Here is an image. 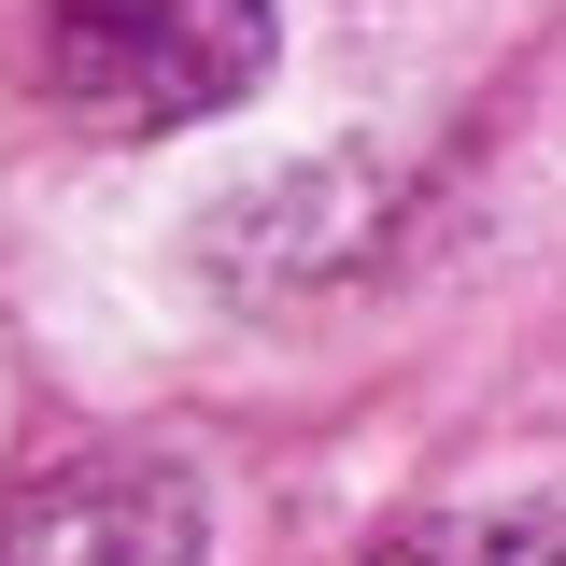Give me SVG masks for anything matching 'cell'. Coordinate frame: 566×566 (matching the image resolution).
Segmentation results:
<instances>
[{
	"instance_id": "cell-3",
	"label": "cell",
	"mask_w": 566,
	"mask_h": 566,
	"mask_svg": "<svg viewBox=\"0 0 566 566\" xmlns=\"http://www.w3.org/2000/svg\"><path fill=\"white\" fill-rule=\"evenodd\" d=\"M368 566H566V495H453L397 524Z\"/></svg>"
},
{
	"instance_id": "cell-1",
	"label": "cell",
	"mask_w": 566,
	"mask_h": 566,
	"mask_svg": "<svg viewBox=\"0 0 566 566\" xmlns=\"http://www.w3.org/2000/svg\"><path fill=\"white\" fill-rule=\"evenodd\" d=\"M270 85V0H43V99L99 142H170Z\"/></svg>"
},
{
	"instance_id": "cell-2",
	"label": "cell",
	"mask_w": 566,
	"mask_h": 566,
	"mask_svg": "<svg viewBox=\"0 0 566 566\" xmlns=\"http://www.w3.org/2000/svg\"><path fill=\"white\" fill-rule=\"evenodd\" d=\"M199 553L212 510L156 453H85V468H43L0 495V566H199Z\"/></svg>"
}]
</instances>
